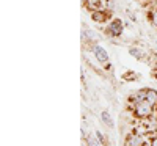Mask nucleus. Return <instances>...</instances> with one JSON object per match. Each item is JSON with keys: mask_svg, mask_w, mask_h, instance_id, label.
I'll use <instances>...</instances> for the list:
<instances>
[{"mask_svg": "<svg viewBox=\"0 0 157 146\" xmlns=\"http://www.w3.org/2000/svg\"><path fill=\"white\" fill-rule=\"evenodd\" d=\"M91 19L98 24H105L110 17H112V11L110 10H98V11H93L91 13Z\"/></svg>", "mask_w": 157, "mask_h": 146, "instance_id": "4", "label": "nucleus"}, {"mask_svg": "<svg viewBox=\"0 0 157 146\" xmlns=\"http://www.w3.org/2000/svg\"><path fill=\"white\" fill-rule=\"evenodd\" d=\"M138 2H141V3H145V2H148V0H138Z\"/></svg>", "mask_w": 157, "mask_h": 146, "instance_id": "16", "label": "nucleus"}, {"mask_svg": "<svg viewBox=\"0 0 157 146\" xmlns=\"http://www.w3.org/2000/svg\"><path fill=\"white\" fill-rule=\"evenodd\" d=\"M105 5H107V10H113V6H115V0H105Z\"/></svg>", "mask_w": 157, "mask_h": 146, "instance_id": "14", "label": "nucleus"}, {"mask_svg": "<svg viewBox=\"0 0 157 146\" xmlns=\"http://www.w3.org/2000/svg\"><path fill=\"white\" fill-rule=\"evenodd\" d=\"M101 119H102V123L105 124V126H109L110 129H113L115 127V123H113V119H112V116H110V113L109 112H101Z\"/></svg>", "mask_w": 157, "mask_h": 146, "instance_id": "10", "label": "nucleus"}, {"mask_svg": "<svg viewBox=\"0 0 157 146\" xmlns=\"http://www.w3.org/2000/svg\"><path fill=\"white\" fill-rule=\"evenodd\" d=\"M96 137H98V140H99V143H102L104 146H109V141L105 140V137L102 135V132L101 130H96Z\"/></svg>", "mask_w": 157, "mask_h": 146, "instance_id": "12", "label": "nucleus"}, {"mask_svg": "<svg viewBox=\"0 0 157 146\" xmlns=\"http://www.w3.org/2000/svg\"><path fill=\"white\" fill-rule=\"evenodd\" d=\"M129 54L132 55V57H135L137 60H145V57H146L145 50H141L140 47H130L129 49Z\"/></svg>", "mask_w": 157, "mask_h": 146, "instance_id": "9", "label": "nucleus"}, {"mask_svg": "<svg viewBox=\"0 0 157 146\" xmlns=\"http://www.w3.org/2000/svg\"><path fill=\"white\" fill-rule=\"evenodd\" d=\"M145 144V138L141 135H129L127 140H126V144L124 146H143Z\"/></svg>", "mask_w": 157, "mask_h": 146, "instance_id": "5", "label": "nucleus"}, {"mask_svg": "<svg viewBox=\"0 0 157 146\" xmlns=\"http://www.w3.org/2000/svg\"><path fill=\"white\" fill-rule=\"evenodd\" d=\"M149 146H157V137H154V138L151 140V143H149Z\"/></svg>", "mask_w": 157, "mask_h": 146, "instance_id": "15", "label": "nucleus"}, {"mask_svg": "<svg viewBox=\"0 0 157 146\" xmlns=\"http://www.w3.org/2000/svg\"><path fill=\"white\" fill-rule=\"evenodd\" d=\"M151 105H157V91L152 88H146V99Z\"/></svg>", "mask_w": 157, "mask_h": 146, "instance_id": "8", "label": "nucleus"}, {"mask_svg": "<svg viewBox=\"0 0 157 146\" xmlns=\"http://www.w3.org/2000/svg\"><path fill=\"white\" fill-rule=\"evenodd\" d=\"M83 5H85V8H86L90 13H93V11L101 10V6H102V0H85Z\"/></svg>", "mask_w": 157, "mask_h": 146, "instance_id": "6", "label": "nucleus"}, {"mask_svg": "<svg viewBox=\"0 0 157 146\" xmlns=\"http://www.w3.org/2000/svg\"><path fill=\"white\" fill-rule=\"evenodd\" d=\"M86 141H88V146H99V140H98V138H94L93 135L86 137Z\"/></svg>", "mask_w": 157, "mask_h": 146, "instance_id": "13", "label": "nucleus"}, {"mask_svg": "<svg viewBox=\"0 0 157 146\" xmlns=\"http://www.w3.org/2000/svg\"><path fill=\"white\" fill-rule=\"evenodd\" d=\"M124 32V24L121 19H113L109 25V29L105 30V33L109 36H113V38H118V36H121Z\"/></svg>", "mask_w": 157, "mask_h": 146, "instance_id": "2", "label": "nucleus"}, {"mask_svg": "<svg viewBox=\"0 0 157 146\" xmlns=\"http://www.w3.org/2000/svg\"><path fill=\"white\" fill-rule=\"evenodd\" d=\"M91 52L94 54V57H96V60L99 63H102V64H107L109 63V54H107V50L104 49L102 46L93 44V46H91Z\"/></svg>", "mask_w": 157, "mask_h": 146, "instance_id": "3", "label": "nucleus"}, {"mask_svg": "<svg viewBox=\"0 0 157 146\" xmlns=\"http://www.w3.org/2000/svg\"><path fill=\"white\" fill-rule=\"evenodd\" d=\"M82 39H88V41H91L93 44H98V33L93 32L91 29H85L82 32Z\"/></svg>", "mask_w": 157, "mask_h": 146, "instance_id": "7", "label": "nucleus"}, {"mask_svg": "<svg viewBox=\"0 0 157 146\" xmlns=\"http://www.w3.org/2000/svg\"><path fill=\"white\" fill-rule=\"evenodd\" d=\"M149 21L152 24V27L157 29V8H154V10L149 11Z\"/></svg>", "mask_w": 157, "mask_h": 146, "instance_id": "11", "label": "nucleus"}, {"mask_svg": "<svg viewBox=\"0 0 157 146\" xmlns=\"http://www.w3.org/2000/svg\"><path fill=\"white\" fill-rule=\"evenodd\" d=\"M152 110H154V105H151L148 101H140L134 104V113L137 118L148 119L149 116H152Z\"/></svg>", "mask_w": 157, "mask_h": 146, "instance_id": "1", "label": "nucleus"}]
</instances>
